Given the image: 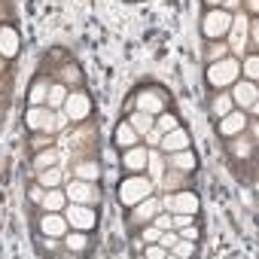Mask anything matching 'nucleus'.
Returning <instances> with one entry per match:
<instances>
[{
    "mask_svg": "<svg viewBox=\"0 0 259 259\" xmlns=\"http://www.w3.org/2000/svg\"><path fill=\"white\" fill-rule=\"evenodd\" d=\"M144 162H147V153H144V150H135V153L125 156V165H128V168H141Z\"/></svg>",
    "mask_w": 259,
    "mask_h": 259,
    "instance_id": "18",
    "label": "nucleus"
},
{
    "mask_svg": "<svg viewBox=\"0 0 259 259\" xmlns=\"http://www.w3.org/2000/svg\"><path fill=\"white\" fill-rule=\"evenodd\" d=\"M207 4H223V0H207Z\"/></svg>",
    "mask_w": 259,
    "mask_h": 259,
    "instance_id": "34",
    "label": "nucleus"
},
{
    "mask_svg": "<svg viewBox=\"0 0 259 259\" xmlns=\"http://www.w3.org/2000/svg\"><path fill=\"white\" fill-rule=\"evenodd\" d=\"M235 76H238V64H235L232 58H226L223 64H213V67L207 70V82L217 85V89H220V85H229Z\"/></svg>",
    "mask_w": 259,
    "mask_h": 259,
    "instance_id": "3",
    "label": "nucleus"
},
{
    "mask_svg": "<svg viewBox=\"0 0 259 259\" xmlns=\"http://www.w3.org/2000/svg\"><path fill=\"white\" fill-rule=\"evenodd\" d=\"M132 125H135V132L141 135V132H150V128H153V113H135L132 116Z\"/></svg>",
    "mask_w": 259,
    "mask_h": 259,
    "instance_id": "15",
    "label": "nucleus"
},
{
    "mask_svg": "<svg viewBox=\"0 0 259 259\" xmlns=\"http://www.w3.org/2000/svg\"><path fill=\"white\" fill-rule=\"evenodd\" d=\"M67 223L85 232V229H92V226H95V210H89V207H79V204H73V207L67 210Z\"/></svg>",
    "mask_w": 259,
    "mask_h": 259,
    "instance_id": "4",
    "label": "nucleus"
},
{
    "mask_svg": "<svg viewBox=\"0 0 259 259\" xmlns=\"http://www.w3.org/2000/svg\"><path fill=\"white\" fill-rule=\"evenodd\" d=\"M49 104H52V107L64 104V89H61V85H52V89H49Z\"/></svg>",
    "mask_w": 259,
    "mask_h": 259,
    "instance_id": "21",
    "label": "nucleus"
},
{
    "mask_svg": "<svg viewBox=\"0 0 259 259\" xmlns=\"http://www.w3.org/2000/svg\"><path fill=\"white\" fill-rule=\"evenodd\" d=\"M174 165H180V168H192L195 159H192L189 153H180V156H174Z\"/></svg>",
    "mask_w": 259,
    "mask_h": 259,
    "instance_id": "23",
    "label": "nucleus"
},
{
    "mask_svg": "<svg viewBox=\"0 0 259 259\" xmlns=\"http://www.w3.org/2000/svg\"><path fill=\"white\" fill-rule=\"evenodd\" d=\"M235 153H238V156H247V153H250V147H247V144H235Z\"/></svg>",
    "mask_w": 259,
    "mask_h": 259,
    "instance_id": "31",
    "label": "nucleus"
},
{
    "mask_svg": "<svg viewBox=\"0 0 259 259\" xmlns=\"http://www.w3.org/2000/svg\"><path fill=\"white\" fill-rule=\"evenodd\" d=\"M256 67H259V61H256V58H250V61H247V73H250V76H256Z\"/></svg>",
    "mask_w": 259,
    "mask_h": 259,
    "instance_id": "29",
    "label": "nucleus"
},
{
    "mask_svg": "<svg viewBox=\"0 0 259 259\" xmlns=\"http://www.w3.org/2000/svg\"><path fill=\"white\" fill-rule=\"evenodd\" d=\"M119 195H122V204H138V201H144V198L150 195V183H147L144 177H128V180L122 183Z\"/></svg>",
    "mask_w": 259,
    "mask_h": 259,
    "instance_id": "1",
    "label": "nucleus"
},
{
    "mask_svg": "<svg viewBox=\"0 0 259 259\" xmlns=\"http://www.w3.org/2000/svg\"><path fill=\"white\" fill-rule=\"evenodd\" d=\"M168 207L171 210H180V213H195L198 210V198L192 192H180V195L168 198Z\"/></svg>",
    "mask_w": 259,
    "mask_h": 259,
    "instance_id": "7",
    "label": "nucleus"
},
{
    "mask_svg": "<svg viewBox=\"0 0 259 259\" xmlns=\"http://www.w3.org/2000/svg\"><path fill=\"white\" fill-rule=\"evenodd\" d=\"M156 210H159V204H156V201H150V198H147V201H144V204H141V207H138V217H153V213H156Z\"/></svg>",
    "mask_w": 259,
    "mask_h": 259,
    "instance_id": "22",
    "label": "nucleus"
},
{
    "mask_svg": "<svg viewBox=\"0 0 259 259\" xmlns=\"http://www.w3.org/2000/svg\"><path fill=\"white\" fill-rule=\"evenodd\" d=\"M40 229H43L46 235H52V238H58V235H64V229H67V220H64V217H58L55 210H49V213L43 217V223H40Z\"/></svg>",
    "mask_w": 259,
    "mask_h": 259,
    "instance_id": "8",
    "label": "nucleus"
},
{
    "mask_svg": "<svg viewBox=\"0 0 259 259\" xmlns=\"http://www.w3.org/2000/svg\"><path fill=\"white\" fill-rule=\"evenodd\" d=\"M28 125H34V128H55L52 116L43 113V110H31V113H28Z\"/></svg>",
    "mask_w": 259,
    "mask_h": 259,
    "instance_id": "13",
    "label": "nucleus"
},
{
    "mask_svg": "<svg viewBox=\"0 0 259 259\" xmlns=\"http://www.w3.org/2000/svg\"><path fill=\"white\" fill-rule=\"evenodd\" d=\"M64 198H67V195H64V192H58V189L52 186V192L43 198V204H46V210H61V207H64Z\"/></svg>",
    "mask_w": 259,
    "mask_h": 259,
    "instance_id": "16",
    "label": "nucleus"
},
{
    "mask_svg": "<svg viewBox=\"0 0 259 259\" xmlns=\"http://www.w3.org/2000/svg\"><path fill=\"white\" fill-rule=\"evenodd\" d=\"M162 147H165L168 153H174V150H186V147H189V135L183 132V128H171L168 138L162 141Z\"/></svg>",
    "mask_w": 259,
    "mask_h": 259,
    "instance_id": "10",
    "label": "nucleus"
},
{
    "mask_svg": "<svg viewBox=\"0 0 259 259\" xmlns=\"http://www.w3.org/2000/svg\"><path fill=\"white\" fill-rule=\"evenodd\" d=\"M43 95H46V85H37V89H34V95H31V98H34V104H40V101H43Z\"/></svg>",
    "mask_w": 259,
    "mask_h": 259,
    "instance_id": "28",
    "label": "nucleus"
},
{
    "mask_svg": "<svg viewBox=\"0 0 259 259\" xmlns=\"http://www.w3.org/2000/svg\"><path fill=\"white\" fill-rule=\"evenodd\" d=\"M40 183H43V186H58V183H61V174H58L55 168H52V171H43V174H40Z\"/></svg>",
    "mask_w": 259,
    "mask_h": 259,
    "instance_id": "20",
    "label": "nucleus"
},
{
    "mask_svg": "<svg viewBox=\"0 0 259 259\" xmlns=\"http://www.w3.org/2000/svg\"><path fill=\"white\" fill-rule=\"evenodd\" d=\"M244 125H247V116H244V113H232V116L226 113V116H223V125H220V135L232 138V135H238V132H241Z\"/></svg>",
    "mask_w": 259,
    "mask_h": 259,
    "instance_id": "9",
    "label": "nucleus"
},
{
    "mask_svg": "<svg viewBox=\"0 0 259 259\" xmlns=\"http://www.w3.org/2000/svg\"><path fill=\"white\" fill-rule=\"evenodd\" d=\"M67 247H70V250H82V247H85V235H70V238H67Z\"/></svg>",
    "mask_w": 259,
    "mask_h": 259,
    "instance_id": "24",
    "label": "nucleus"
},
{
    "mask_svg": "<svg viewBox=\"0 0 259 259\" xmlns=\"http://www.w3.org/2000/svg\"><path fill=\"white\" fill-rule=\"evenodd\" d=\"M171 128H177V119L174 116H162L159 119V132H171Z\"/></svg>",
    "mask_w": 259,
    "mask_h": 259,
    "instance_id": "25",
    "label": "nucleus"
},
{
    "mask_svg": "<svg viewBox=\"0 0 259 259\" xmlns=\"http://www.w3.org/2000/svg\"><path fill=\"white\" fill-rule=\"evenodd\" d=\"M162 107H165V101H159V95H150V92L141 95V110L144 113H159Z\"/></svg>",
    "mask_w": 259,
    "mask_h": 259,
    "instance_id": "14",
    "label": "nucleus"
},
{
    "mask_svg": "<svg viewBox=\"0 0 259 259\" xmlns=\"http://www.w3.org/2000/svg\"><path fill=\"white\" fill-rule=\"evenodd\" d=\"M229 110H232V98H229V95L217 98V104H213V113H217V116H226Z\"/></svg>",
    "mask_w": 259,
    "mask_h": 259,
    "instance_id": "19",
    "label": "nucleus"
},
{
    "mask_svg": "<svg viewBox=\"0 0 259 259\" xmlns=\"http://www.w3.org/2000/svg\"><path fill=\"white\" fill-rule=\"evenodd\" d=\"M67 198H73L76 204H89V201H95V189L89 183H82V180H73L67 186Z\"/></svg>",
    "mask_w": 259,
    "mask_h": 259,
    "instance_id": "6",
    "label": "nucleus"
},
{
    "mask_svg": "<svg viewBox=\"0 0 259 259\" xmlns=\"http://www.w3.org/2000/svg\"><path fill=\"white\" fill-rule=\"evenodd\" d=\"M177 253H180V256H189V253H192V247H189V244H177Z\"/></svg>",
    "mask_w": 259,
    "mask_h": 259,
    "instance_id": "33",
    "label": "nucleus"
},
{
    "mask_svg": "<svg viewBox=\"0 0 259 259\" xmlns=\"http://www.w3.org/2000/svg\"><path fill=\"white\" fill-rule=\"evenodd\" d=\"M0 49H4V55H7V58H13V55H16V49H19V37H16V31H13V28H4V34H0Z\"/></svg>",
    "mask_w": 259,
    "mask_h": 259,
    "instance_id": "12",
    "label": "nucleus"
},
{
    "mask_svg": "<svg viewBox=\"0 0 259 259\" xmlns=\"http://www.w3.org/2000/svg\"><path fill=\"white\" fill-rule=\"evenodd\" d=\"M144 238H147V241H156V238H159V229H147Z\"/></svg>",
    "mask_w": 259,
    "mask_h": 259,
    "instance_id": "32",
    "label": "nucleus"
},
{
    "mask_svg": "<svg viewBox=\"0 0 259 259\" xmlns=\"http://www.w3.org/2000/svg\"><path fill=\"white\" fill-rule=\"evenodd\" d=\"M135 141H138V132H135V128L122 125L119 132H116V144H119V147H128V144H135Z\"/></svg>",
    "mask_w": 259,
    "mask_h": 259,
    "instance_id": "17",
    "label": "nucleus"
},
{
    "mask_svg": "<svg viewBox=\"0 0 259 259\" xmlns=\"http://www.w3.org/2000/svg\"><path fill=\"white\" fill-rule=\"evenodd\" d=\"M64 79H67V82H76V79H79V73L70 67V70H64Z\"/></svg>",
    "mask_w": 259,
    "mask_h": 259,
    "instance_id": "30",
    "label": "nucleus"
},
{
    "mask_svg": "<svg viewBox=\"0 0 259 259\" xmlns=\"http://www.w3.org/2000/svg\"><path fill=\"white\" fill-rule=\"evenodd\" d=\"M235 98H238L241 107H250V110H253V107H256V85H253V82H250V85L241 82V85L235 89Z\"/></svg>",
    "mask_w": 259,
    "mask_h": 259,
    "instance_id": "11",
    "label": "nucleus"
},
{
    "mask_svg": "<svg viewBox=\"0 0 259 259\" xmlns=\"http://www.w3.org/2000/svg\"><path fill=\"white\" fill-rule=\"evenodd\" d=\"M171 226H174V220H171V217H165V213H162V217H156V229H171Z\"/></svg>",
    "mask_w": 259,
    "mask_h": 259,
    "instance_id": "27",
    "label": "nucleus"
},
{
    "mask_svg": "<svg viewBox=\"0 0 259 259\" xmlns=\"http://www.w3.org/2000/svg\"><path fill=\"white\" fill-rule=\"evenodd\" d=\"M79 177H82V180H95V177H98V168H95V165H82V168H79Z\"/></svg>",
    "mask_w": 259,
    "mask_h": 259,
    "instance_id": "26",
    "label": "nucleus"
},
{
    "mask_svg": "<svg viewBox=\"0 0 259 259\" xmlns=\"http://www.w3.org/2000/svg\"><path fill=\"white\" fill-rule=\"evenodd\" d=\"M64 104H67V116H70V119H85V116L92 113V104H89V98H85L82 92H79V95H70Z\"/></svg>",
    "mask_w": 259,
    "mask_h": 259,
    "instance_id": "5",
    "label": "nucleus"
},
{
    "mask_svg": "<svg viewBox=\"0 0 259 259\" xmlns=\"http://www.w3.org/2000/svg\"><path fill=\"white\" fill-rule=\"evenodd\" d=\"M229 28H232V16H229V13L210 10V13L204 16V34H207V37H223V34H229Z\"/></svg>",
    "mask_w": 259,
    "mask_h": 259,
    "instance_id": "2",
    "label": "nucleus"
}]
</instances>
